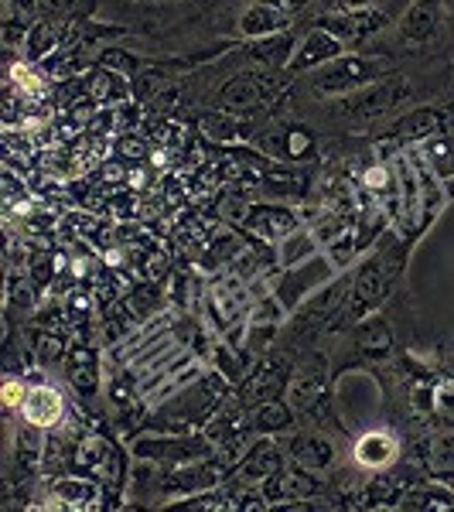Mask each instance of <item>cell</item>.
<instances>
[{
	"mask_svg": "<svg viewBox=\"0 0 454 512\" xmlns=\"http://www.w3.org/2000/svg\"><path fill=\"white\" fill-rule=\"evenodd\" d=\"M284 451L294 465L311 468V472H328L335 465V444L321 434H294Z\"/></svg>",
	"mask_w": 454,
	"mask_h": 512,
	"instance_id": "16",
	"label": "cell"
},
{
	"mask_svg": "<svg viewBox=\"0 0 454 512\" xmlns=\"http://www.w3.org/2000/svg\"><path fill=\"white\" fill-rule=\"evenodd\" d=\"M356 349L366 359H386L393 352V328L383 318H366L356 325Z\"/></svg>",
	"mask_w": 454,
	"mask_h": 512,
	"instance_id": "22",
	"label": "cell"
},
{
	"mask_svg": "<svg viewBox=\"0 0 454 512\" xmlns=\"http://www.w3.org/2000/svg\"><path fill=\"white\" fill-rule=\"evenodd\" d=\"M267 4H274V7H280V11H287V14H297L304 4H308V0H267Z\"/></svg>",
	"mask_w": 454,
	"mask_h": 512,
	"instance_id": "39",
	"label": "cell"
},
{
	"mask_svg": "<svg viewBox=\"0 0 454 512\" xmlns=\"http://www.w3.org/2000/svg\"><path fill=\"white\" fill-rule=\"evenodd\" d=\"M21 417H24V424L52 431V427L65 424L69 403H65L62 390H55V386H48V383H35V386H28V396H24V403H21Z\"/></svg>",
	"mask_w": 454,
	"mask_h": 512,
	"instance_id": "10",
	"label": "cell"
},
{
	"mask_svg": "<svg viewBox=\"0 0 454 512\" xmlns=\"http://www.w3.org/2000/svg\"><path fill=\"white\" fill-rule=\"evenodd\" d=\"M291 383V362H284V359H267L263 366L257 369V373L250 376V386L243 390V400H253V403H260V400H274V396L284 393V386Z\"/></svg>",
	"mask_w": 454,
	"mask_h": 512,
	"instance_id": "18",
	"label": "cell"
},
{
	"mask_svg": "<svg viewBox=\"0 0 454 512\" xmlns=\"http://www.w3.org/2000/svg\"><path fill=\"white\" fill-rule=\"evenodd\" d=\"M390 24V14L379 11V7H352V11H325L318 18V28L332 31L338 41H345V45H362V41H369L373 35Z\"/></svg>",
	"mask_w": 454,
	"mask_h": 512,
	"instance_id": "5",
	"label": "cell"
},
{
	"mask_svg": "<svg viewBox=\"0 0 454 512\" xmlns=\"http://www.w3.org/2000/svg\"><path fill=\"white\" fill-rule=\"evenodd\" d=\"M338 55H345V41H338L332 31L325 28H311L308 35H304L301 48H297V55L291 59V69L294 72H315L321 65H328Z\"/></svg>",
	"mask_w": 454,
	"mask_h": 512,
	"instance_id": "12",
	"label": "cell"
},
{
	"mask_svg": "<svg viewBox=\"0 0 454 512\" xmlns=\"http://www.w3.org/2000/svg\"><path fill=\"white\" fill-rule=\"evenodd\" d=\"M99 495V485L82 475H59L52 482V506L59 509H89Z\"/></svg>",
	"mask_w": 454,
	"mask_h": 512,
	"instance_id": "19",
	"label": "cell"
},
{
	"mask_svg": "<svg viewBox=\"0 0 454 512\" xmlns=\"http://www.w3.org/2000/svg\"><path fill=\"white\" fill-rule=\"evenodd\" d=\"M328 11H352V7H369V0H321Z\"/></svg>",
	"mask_w": 454,
	"mask_h": 512,
	"instance_id": "37",
	"label": "cell"
},
{
	"mask_svg": "<svg viewBox=\"0 0 454 512\" xmlns=\"http://www.w3.org/2000/svg\"><path fill=\"white\" fill-rule=\"evenodd\" d=\"M410 96H414V89H410L407 79L383 76V79H376L373 86L342 96V110H345V117H349V120H376V117H383V113H390V110H400Z\"/></svg>",
	"mask_w": 454,
	"mask_h": 512,
	"instance_id": "3",
	"label": "cell"
},
{
	"mask_svg": "<svg viewBox=\"0 0 454 512\" xmlns=\"http://www.w3.org/2000/svg\"><path fill=\"white\" fill-rule=\"evenodd\" d=\"M280 82L274 79V72H263V69H250V72H236L226 86L219 89V99H216V110H226V113H236V117H253L257 110L270 103L277 96Z\"/></svg>",
	"mask_w": 454,
	"mask_h": 512,
	"instance_id": "2",
	"label": "cell"
},
{
	"mask_svg": "<svg viewBox=\"0 0 454 512\" xmlns=\"http://www.w3.org/2000/svg\"><path fill=\"white\" fill-rule=\"evenodd\" d=\"M291 427H294V410H291V403H284L280 396L260 400L250 414V431H257V434H280V431H291Z\"/></svg>",
	"mask_w": 454,
	"mask_h": 512,
	"instance_id": "23",
	"label": "cell"
},
{
	"mask_svg": "<svg viewBox=\"0 0 454 512\" xmlns=\"http://www.w3.org/2000/svg\"><path fill=\"white\" fill-rule=\"evenodd\" d=\"M86 96L93 99V103H127L130 96H134V89H130V82L120 76L113 65H103V69H93L89 72V82H86Z\"/></svg>",
	"mask_w": 454,
	"mask_h": 512,
	"instance_id": "20",
	"label": "cell"
},
{
	"mask_svg": "<svg viewBox=\"0 0 454 512\" xmlns=\"http://www.w3.org/2000/svg\"><path fill=\"white\" fill-rule=\"evenodd\" d=\"M335 270L338 267L332 263V256H328V253H315L311 260H304V263H297V267L284 270L280 280H277L280 308L297 311V304H304V297H308V294H318L321 287L332 280Z\"/></svg>",
	"mask_w": 454,
	"mask_h": 512,
	"instance_id": "4",
	"label": "cell"
},
{
	"mask_svg": "<svg viewBox=\"0 0 454 512\" xmlns=\"http://www.w3.org/2000/svg\"><path fill=\"white\" fill-rule=\"evenodd\" d=\"M260 492L267 495L270 506H294V502H308L321 495V482L311 468L301 465H284L280 472L260 482Z\"/></svg>",
	"mask_w": 454,
	"mask_h": 512,
	"instance_id": "7",
	"label": "cell"
},
{
	"mask_svg": "<svg viewBox=\"0 0 454 512\" xmlns=\"http://www.w3.org/2000/svg\"><path fill=\"white\" fill-rule=\"evenodd\" d=\"M315 253H321V243H318L315 229H294L291 236L280 239V246H277V263H280L284 270H291V267H297V263L311 260Z\"/></svg>",
	"mask_w": 454,
	"mask_h": 512,
	"instance_id": "25",
	"label": "cell"
},
{
	"mask_svg": "<svg viewBox=\"0 0 454 512\" xmlns=\"http://www.w3.org/2000/svg\"><path fill=\"white\" fill-rule=\"evenodd\" d=\"M110 441L99 434H82L76 441V451H72V465H79V472L89 475H103L106 461H110Z\"/></svg>",
	"mask_w": 454,
	"mask_h": 512,
	"instance_id": "26",
	"label": "cell"
},
{
	"mask_svg": "<svg viewBox=\"0 0 454 512\" xmlns=\"http://www.w3.org/2000/svg\"><path fill=\"white\" fill-rule=\"evenodd\" d=\"M396 277H400V253L390 250H376L366 263L356 270V280H352V291H356V301L362 308H373V304L383 301L386 294L393 291Z\"/></svg>",
	"mask_w": 454,
	"mask_h": 512,
	"instance_id": "6",
	"label": "cell"
},
{
	"mask_svg": "<svg viewBox=\"0 0 454 512\" xmlns=\"http://www.w3.org/2000/svg\"><path fill=\"white\" fill-rule=\"evenodd\" d=\"M390 69H393L390 62L373 59V55H338V59L311 72V89L318 96H349L356 89L373 86Z\"/></svg>",
	"mask_w": 454,
	"mask_h": 512,
	"instance_id": "1",
	"label": "cell"
},
{
	"mask_svg": "<svg viewBox=\"0 0 454 512\" xmlns=\"http://www.w3.org/2000/svg\"><path fill=\"white\" fill-rule=\"evenodd\" d=\"M59 38H62V31L55 28L52 21H35L28 28V38H24V59L38 62V59H45V55H55Z\"/></svg>",
	"mask_w": 454,
	"mask_h": 512,
	"instance_id": "29",
	"label": "cell"
},
{
	"mask_svg": "<svg viewBox=\"0 0 454 512\" xmlns=\"http://www.w3.org/2000/svg\"><path fill=\"white\" fill-rule=\"evenodd\" d=\"M144 151H147L144 140H137V137H127L120 144V154H127V158H144Z\"/></svg>",
	"mask_w": 454,
	"mask_h": 512,
	"instance_id": "36",
	"label": "cell"
},
{
	"mask_svg": "<svg viewBox=\"0 0 454 512\" xmlns=\"http://www.w3.org/2000/svg\"><path fill=\"white\" fill-rule=\"evenodd\" d=\"M28 274H31V284H35V287H45L48 280H52V274H55V256H45V253L31 256Z\"/></svg>",
	"mask_w": 454,
	"mask_h": 512,
	"instance_id": "33",
	"label": "cell"
},
{
	"mask_svg": "<svg viewBox=\"0 0 454 512\" xmlns=\"http://www.w3.org/2000/svg\"><path fill=\"white\" fill-rule=\"evenodd\" d=\"M38 431H41V427L24 424L21 434H18V458H21L24 468L41 465V454H45V437H41Z\"/></svg>",
	"mask_w": 454,
	"mask_h": 512,
	"instance_id": "30",
	"label": "cell"
},
{
	"mask_svg": "<svg viewBox=\"0 0 454 512\" xmlns=\"http://www.w3.org/2000/svg\"><path fill=\"white\" fill-rule=\"evenodd\" d=\"M362 185L373 188V192H383L386 185H390V171L383 168V164H376V168L366 171V178H362Z\"/></svg>",
	"mask_w": 454,
	"mask_h": 512,
	"instance_id": "35",
	"label": "cell"
},
{
	"mask_svg": "<svg viewBox=\"0 0 454 512\" xmlns=\"http://www.w3.org/2000/svg\"><path fill=\"white\" fill-rule=\"evenodd\" d=\"M287 28H291V14L267 4V0H257L253 7H246L243 18H239V31L253 41L267 38V35H280V31H287Z\"/></svg>",
	"mask_w": 454,
	"mask_h": 512,
	"instance_id": "17",
	"label": "cell"
},
{
	"mask_svg": "<svg viewBox=\"0 0 454 512\" xmlns=\"http://www.w3.org/2000/svg\"><path fill=\"white\" fill-rule=\"evenodd\" d=\"M437 130H441V110L434 106H420V110H410L407 117L393 127L396 137L403 140H431Z\"/></svg>",
	"mask_w": 454,
	"mask_h": 512,
	"instance_id": "27",
	"label": "cell"
},
{
	"mask_svg": "<svg viewBox=\"0 0 454 512\" xmlns=\"http://www.w3.org/2000/svg\"><path fill=\"white\" fill-rule=\"evenodd\" d=\"M444 4L441 0H414L410 11L400 18V38L410 45H427L437 31H441Z\"/></svg>",
	"mask_w": 454,
	"mask_h": 512,
	"instance_id": "13",
	"label": "cell"
},
{
	"mask_svg": "<svg viewBox=\"0 0 454 512\" xmlns=\"http://www.w3.org/2000/svg\"><path fill=\"white\" fill-rule=\"evenodd\" d=\"M202 134L212 137V140H239L250 134V123L236 113H226V110H212L202 117Z\"/></svg>",
	"mask_w": 454,
	"mask_h": 512,
	"instance_id": "28",
	"label": "cell"
},
{
	"mask_svg": "<svg viewBox=\"0 0 454 512\" xmlns=\"http://www.w3.org/2000/svg\"><path fill=\"white\" fill-rule=\"evenodd\" d=\"M65 376L79 396H93L99 390V359L93 349H76L65 355Z\"/></svg>",
	"mask_w": 454,
	"mask_h": 512,
	"instance_id": "21",
	"label": "cell"
},
{
	"mask_svg": "<svg viewBox=\"0 0 454 512\" xmlns=\"http://www.w3.org/2000/svg\"><path fill=\"white\" fill-rule=\"evenodd\" d=\"M294 59V35L291 31H280V35H267V38H257L253 41V62L260 65V69H284V65H291Z\"/></svg>",
	"mask_w": 454,
	"mask_h": 512,
	"instance_id": "24",
	"label": "cell"
},
{
	"mask_svg": "<svg viewBox=\"0 0 454 512\" xmlns=\"http://www.w3.org/2000/svg\"><path fill=\"white\" fill-rule=\"evenodd\" d=\"M18 4H21V7H31V4H35V0H18Z\"/></svg>",
	"mask_w": 454,
	"mask_h": 512,
	"instance_id": "40",
	"label": "cell"
},
{
	"mask_svg": "<svg viewBox=\"0 0 454 512\" xmlns=\"http://www.w3.org/2000/svg\"><path fill=\"white\" fill-rule=\"evenodd\" d=\"M72 7V0H41V11L52 18V14H65Z\"/></svg>",
	"mask_w": 454,
	"mask_h": 512,
	"instance_id": "38",
	"label": "cell"
},
{
	"mask_svg": "<svg viewBox=\"0 0 454 512\" xmlns=\"http://www.w3.org/2000/svg\"><path fill=\"white\" fill-rule=\"evenodd\" d=\"M24 396H28V383H21V379H7L4 383V396H0V400H4V407L7 410H21V403H24Z\"/></svg>",
	"mask_w": 454,
	"mask_h": 512,
	"instance_id": "34",
	"label": "cell"
},
{
	"mask_svg": "<svg viewBox=\"0 0 454 512\" xmlns=\"http://www.w3.org/2000/svg\"><path fill=\"white\" fill-rule=\"evenodd\" d=\"M246 226L253 229V233H260L267 243H280L284 236H291L297 226V216L291 209H284V205H250L246 209Z\"/></svg>",
	"mask_w": 454,
	"mask_h": 512,
	"instance_id": "15",
	"label": "cell"
},
{
	"mask_svg": "<svg viewBox=\"0 0 454 512\" xmlns=\"http://www.w3.org/2000/svg\"><path fill=\"white\" fill-rule=\"evenodd\" d=\"M263 151H267L270 161H287V164H297V161H311L318 151L315 144V134L301 123H280L277 130L263 134Z\"/></svg>",
	"mask_w": 454,
	"mask_h": 512,
	"instance_id": "8",
	"label": "cell"
},
{
	"mask_svg": "<svg viewBox=\"0 0 454 512\" xmlns=\"http://www.w3.org/2000/svg\"><path fill=\"white\" fill-rule=\"evenodd\" d=\"M212 448L216 444L209 437H151V441L137 444V454L164 461V465H188V461L212 458Z\"/></svg>",
	"mask_w": 454,
	"mask_h": 512,
	"instance_id": "9",
	"label": "cell"
},
{
	"mask_svg": "<svg viewBox=\"0 0 454 512\" xmlns=\"http://www.w3.org/2000/svg\"><path fill=\"white\" fill-rule=\"evenodd\" d=\"M35 355L41 362H59L65 359V338L55 335V332H35Z\"/></svg>",
	"mask_w": 454,
	"mask_h": 512,
	"instance_id": "32",
	"label": "cell"
},
{
	"mask_svg": "<svg viewBox=\"0 0 454 512\" xmlns=\"http://www.w3.org/2000/svg\"><path fill=\"white\" fill-rule=\"evenodd\" d=\"M284 465H287V451L270 441V437H260V441L250 444L243 458H239V478H246V482H263V478L280 472Z\"/></svg>",
	"mask_w": 454,
	"mask_h": 512,
	"instance_id": "14",
	"label": "cell"
},
{
	"mask_svg": "<svg viewBox=\"0 0 454 512\" xmlns=\"http://www.w3.org/2000/svg\"><path fill=\"white\" fill-rule=\"evenodd\" d=\"M400 458V441L393 431H366L352 444V465L362 472H386Z\"/></svg>",
	"mask_w": 454,
	"mask_h": 512,
	"instance_id": "11",
	"label": "cell"
},
{
	"mask_svg": "<svg viewBox=\"0 0 454 512\" xmlns=\"http://www.w3.org/2000/svg\"><path fill=\"white\" fill-rule=\"evenodd\" d=\"M400 506L403 509H454V499L444 489H414Z\"/></svg>",
	"mask_w": 454,
	"mask_h": 512,
	"instance_id": "31",
	"label": "cell"
}]
</instances>
